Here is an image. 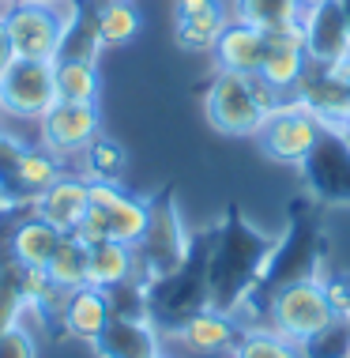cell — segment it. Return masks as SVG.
<instances>
[{
  "label": "cell",
  "instance_id": "12",
  "mask_svg": "<svg viewBox=\"0 0 350 358\" xmlns=\"http://www.w3.org/2000/svg\"><path fill=\"white\" fill-rule=\"evenodd\" d=\"M38 124H42V148H50L57 159L83 155V148L102 129L99 102H57Z\"/></svg>",
  "mask_w": 350,
  "mask_h": 358
},
{
  "label": "cell",
  "instance_id": "36",
  "mask_svg": "<svg viewBox=\"0 0 350 358\" xmlns=\"http://www.w3.org/2000/svg\"><path fill=\"white\" fill-rule=\"evenodd\" d=\"M0 358H38V343L27 324H15L0 336Z\"/></svg>",
  "mask_w": 350,
  "mask_h": 358
},
{
  "label": "cell",
  "instance_id": "35",
  "mask_svg": "<svg viewBox=\"0 0 350 358\" xmlns=\"http://www.w3.org/2000/svg\"><path fill=\"white\" fill-rule=\"evenodd\" d=\"M27 302H23V290H19V264L12 257H0V336L8 328L23 324Z\"/></svg>",
  "mask_w": 350,
  "mask_h": 358
},
{
  "label": "cell",
  "instance_id": "9",
  "mask_svg": "<svg viewBox=\"0 0 350 358\" xmlns=\"http://www.w3.org/2000/svg\"><path fill=\"white\" fill-rule=\"evenodd\" d=\"M53 106H57L53 61H19V57H12V64L0 76V113L42 121Z\"/></svg>",
  "mask_w": 350,
  "mask_h": 358
},
{
  "label": "cell",
  "instance_id": "26",
  "mask_svg": "<svg viewBox=\"0 0 350 358\" xmlns=\"http://www.w3.org/2000/svg\"><path fill=\"white\" fill-rule=\"evenodd\" d=\"M147 215H151V200L132 196V192H121L110 208H105V219H110V238L124 241V245H136L147 230Z\"/></svg>",
  "mask_w": 350,
  "mask_h": 358
},
{
  "label": "cell",
  "instance_id": "33",
  "mask_svg": "<svg viewBox=\"0 0 350 358\" xmlns=\"http://www.w3.org/2000/svg\"><path fill=\"white\" fill-rule=\"evenodd\" d=\"M301 358H350V317H332L301 343Z\"/></svg>",
  "mask_w": 350,
  "mask_h": 358
},
{
  "label": "cell",
  "instance_id": "39",
  "mask_svg": "<svg viewBox=\"0 0 350 358\" xmlns=\"http://www.w3.org/2000/svg\"><path fill=\"white\" fill-rule=\"evenodd\" d=\"M12 64V42H8V31H4V15H0V76Z\"/></svg>",
  "mask_w": 350,
  "mask_h": 358
},
{
  "label": "cell",
  "instance_id": "29",
  "mask_svg": "<svg viewBox=\"0 0 350 358\" xmlns=\"http://www.w3.org/2000/svg\"><path fill=\"white\" fill-rule=\"evenodd\" d=\"M61 162L64 159H57L50 148H27L23 151V162H19V181H23V192H27V200H31V204L38 200V192H45L64 173Z\"/></svg>",
  "mask_w": 350,
  "mask_h": 358
},
{
  "label": "cell",
  "instance_id": "23",
  "mask_svg": "<svg viewBox=\"0 0 350 358\" xmlns=\"http://www.w3.org/2000/svg\"><path fill=\"white\" fill-rule=\"evenodd\" d=\"M57 69V102H99L102 80L94 61H53Z\"/></svg>",
  "mask_w": 350,
  "mask_h": 358
},
{
  "label": "cell",
  "instance_id": "15",
  "mask_svg": "<svg viewBox=\"0 0 350 358\" xmlns=\"http://www.w3.org/2000/svg\"><path fill=\"white\" fill-rule=\"evenodd\" d=\"M94 355L99 358H159L162 340L159 324L147 317H110V324L94 336Z\"/></svg>",
  "mask_w": 350,
  "mask_h": 358
},
{
  "label": "cell",
  "instance_id": "19",
  "mask_svg": "<svg viewBox=\"0 0 350 358\" xmlns=\"http://www.w3.org/2000/svg\"><path fill=\"white\" fill-rule=\"evenodd\" d=\"M211 53H215V61H219V72L256 76L260 64H264V53H268V34L252 23L230 19Z\"/></svg>",
  "mask_w": 350,
  "mask_h": 358
},
{
  "label": "cell",
  "instance_id": "4",
  "mask_svg": "<svg viewBox=\"0 0 350 358\" xmlns=\"http://www.w3.org/2000/svg\"><path fill=\"white\" fill-rule=\"evenodd\" d=\"M189 241L192 238H189V230H184V222H181L177 196H173V189H162L159 196H151L147 230H143V238L132 245L136 279L147 287V283H154V279L177 272L184 253H189Z\"/></svg>",
  "mask_w": 350,
  "mask_h": 358
},
{
  "label": "cell",
  "instance_id": "45",
  "mask_svg": "<svg viewBox=\"0 0 350 358\" xmlns=\"http://www.w3.org/2000/svg\"><path fill=\"white\" fill-rule=\"evenodd\" d=\"M0 4H4V8H8V4H12V0H0Z\"/></svg>",
  "mask_w": 350,
  "mask_h": 358
},
{
  "label": "cell",
  "instance_id": "14",
  "mask_svg": "<svg viewBox=\"0 0 350 358\" xmlns=\"http://www.w3.org/2000/svg\"><path fill=\"white\" fill-rule=\"evenodd\" d=\"M294 94H298L301 106H309V110L328 124H343L347 113H350V87H347L343 64L332 69V64H313L309 61V69H305V76H301Z\"/></svg>",
  "mask_w": 350,
  "mask_h": 358
},
{
  "label": "cell",
  "instance_id": "13",
  "mask_svg": "<svg viewBox=\"0 0 350 358\" xmlns=\"http://www.w3.org/2000/svg\"><path fill=\"white\" fill-rule=\"evenodd\" d=\"M268 53L264 64H260V80H268L279 94L298 91L301 76L309 69V57H305V38H301V23H279L268 27Z\"/></svg>",
  "mask_w": 350,
  "mask_h": 358
},
{
  "label": "cell",
  "instance_id": "18",
  "mask_svg": "<svg viewBox=\"0 0 350 358\" xmlns=\"http://www.w3.org/2000/svg\"><path fill=\"white\" fill-rule=\"evenodd\" d=\"M91 208V181L75 178V173H61L45 192H38L34 200V215H42L45 222H53L61 234H72L80 227V219Z\"/></svg>",
  "mask_w": 350,
  "mask_h": 358
},
{
  "label": "cell",
  "instance_id": "24",
  "mask_svg": "<svg viewBox=\"0 0 350 358\" xmlns=\"http://www.w3.org/2000/svg\"><path fill=\"white\" fill-rule=\"evenodd\" d=\"M226 8H215V12L203 15H189V19H173V38L184 53H211L219 42V34L226 31Z\"/></svg>",
  "mask_w": 350,
  "mask_h": 358
},
{
  "label": "cell",
  "instance_id": "22",
  "mask_svg": "<svg viewBox=\"0 0 350 358\" xmlns=\"http://www.w3.org/2000/svg\"><path fill=\"white\" fill-rule=\"evenodd\" d=\"M19 290H23V302L31 313L45 317V321H50V317H61L68 290L50 275V268H23L19 264Z\"/></svg>",
  "mask_w": 350,
  "mask_h": 358
},
{
  "label": "cell",
  "instance_id": "40",
  "mask_svg": "<svg viewBox=\"0 0 350 358\" xmlns=\"http://www.w3.org/2000/svg\"><path fill=\"white\" fill-rule=\"evenodd\" d=\"M301 8H316V4H324V0H298Z\"/></svg>",
  "mask_w": 350,
  "mask_h": 358
},
{
  "label": "cell",
  "instance_id": "25",
  "mask_svg": "<svg viewBox=\"0 0 350 358\" xmlns=\"http://www.w3.org/2000/svg\"><path fill=\"white\" fill-rule=\"evenodd\" d=\"M99 50H105L102 38H99V23H94V15H87L83 8L75 4V12L68 15V23H64L57 61H99Z\"/></svg>",
  "mask_w": 350,
  "mask_h": 358
},
{
  "label": "cell",
  "instance_id": "44",
  "mask_svg": "<svg viewBox=\"0 0 350 358\" xmlns=\"http://www.w3.org/2000/svg\"><path fill=\"white\" fill-rule=\"evenodd\" d=\"M34 4H53V0H34Z\"/></svg>",
  "mask_w": 350,
  "mask_h": 358
},
{
  "label": "cell",
  "instance_id": "37",
  "mask_svg": "<svg viewBox=\"0 0 350 358\" xmlns=\"http://www.w3.org/2000/svg\"><path fill=\"white\" fill-rule=\"evenodd\" d=\"M320 287H324V298L332 306V313L350 317V275H328V279H320Z\"/></svg>",
  "mask_w": 350,
  "mask_h": 358
},
{
  "label": "cell",
  "instance_id": "41",
  "mask_svg": "<svg viewBox=\"0 0 350 358\" xmlns=\"http://www.w3.org/2000/svg\"><path fill=\"white\" fill-rule=\"evenodd\" d=\"M343 4V15H347V23H350V0H339Z\"/></svg>",
  "mask_w": 350,
  "mask_h": 358
},
{
  "label": "cell",
  "instance_id": "28",
  "mask_svg": "<svg viewBox=\"0 0 350 358\" xmlns=\"http://www.w3.org/2000/svg\"><path fill=\"white\" fill-rule=\"evenodd\" d=\"M301 12L305 8L298 0H233V19L252 23L260 31L279 27V23H301Z\"/></svg>",
  "mask_w": 350,
  "mask_h": 358
},
{
  "label": "cell",
  "instance_id": "32",
  "mask_svg": "<svg viewBox=\"0 0 350 358\" xmlns=\"http://www.w3.org/2000/svg\"><path fill=\"white\" fill-rule=\"evenodd\" d=\"M23 143L8 132H0V200L4 208H34L23 192V181H19V162H23Z\"/></svg>",
  "mask_w": 350,
  "mask_h": 358
},
{
  "label": "cell",
  "instance_id": "27",
  "mask_svg": "<svg viewBox=\"0 0 350 358\" xmlns=\"http://www.w3.org/2000/svg\"><path fill=\"white\" fill-rule=\"evenodd\" d=\"M94 23H99V38L102 45H124L140 34V12H136L132 0H105V4L94 12Z\"/></svg>",
  "mask_w": 350,
  "mask_h": 358
},
{
  "label": "cell",
  "instance_id": "5",
  "mask_svg": "<svg viewBox=\"0 0 350 358\" xmlns=\"http://www.w3.org/2000/svg\"><path fill=\"white\" fill-rule=\"evenodd\" d=\"M72 12L75 0H53V4L12 0L4 8V31L12 42V57H19V61H57L64 23Z\"/></svg>",
  "mask_w": 350,
  "mask_h": 358
},
{
  "label": "cell",
  "instance_id": "2",
  "mask_svg": "<svg viewBox=\"0 0 350 358\" xmlns=\"http://www.w3.org/2000/svg\"><path fill=\"white\" fill-rule=\"evenodd\" d=\"M320 260H324V230H320V219L305 200H294V204H290L286 234L275 241V249H271V257H268V268H264V279H260V287L252 290L245 302H260V309H264V317H268L271 294L290 287V283L316 279Z\"/></svg>",
  "mask_w": 350,
  "mask_h": 358
},
{
  "label": "cell",
  "instance_id": "21",
  "mask_svg": "<svg viewBox=\"0 0 350 358\" xmlns=\"http://www.w3.org/2000/svg\"><path fill=\"white\" fill-rule=\"evenodd\" d=\"M87 249H91V260H87V283L110 290L117 283H124V279H136L132 245L105 238V241H99V245H87Z\"/></svg>",
  "mask_w": 350,
  "mask_h": 358
},
{
  "label": "cell",
  "instance_id": "31",
  "mask_svg": "<svg viewBox=\"0 0 350 358\" xmlns=\"http://www.w3.org/2000/svg\"><path fill=\"white\" fill-rule=\"evenodd\" d=\"M124 162H129V159H124V148L117 140L102 136V132L83 148V173H87V181H121Z\"/></svg>",
  "mask_w": 350,
  "mask_h": 358
},
{
  "label": "cell",
  "instance_id": "20",
  "mask_svg": "<svg viewBox=\"0 0 350 358\" xmlns=\"http://www.w3.org/2000/svg\"><path fill=\"white\" fill-rule=\"evenodd\" d=\"M110 317H113L110 294L94 283H83V287H75L64 294V306H61V317H57V321H61V328L68 336L94 343V336L110 324Z\"/></svg>",
  "mask_w": 350,
  "mask_h": 358
},
{
  "label": "cell",
  "instance_id": "6",
  "mask_svg": "<svg viewBox=\"0 0 350 358\" xmlns=\"http://www.w3.org/2000/svg\"><path fill=\"white\" fill-rule=\"evenodd\" d=\"M332 317L335 313L324 298L320 279H305V283H290L283 290H275V294H271V306H268V328L279 332L283 340L298 343V347L305 343L309 336H316Z\"/></svg>",
  "mask_w": 350,
  "mask_h": 358
},
{
  "label": "cell",
  "instance_id": "10",
  "mask_svg": "<svg viewBox=\"0 0 350 358\" xmlns=\"http://www.w3.org/2000/svg\"><path fill=\"white\" fill-rule=\"evenodd\" d=\"M309 189L328 204H350V140L339 124H328L301 162Z\"/></svg>",
  "mask_w": 350,
  "mask_h": 358
},
{
  "label": "cell",
  "instance_id": "16",
  "mask_svg": "<svg viewBox=\"0 0 350 358\" xmlns=\"http://www.w3.org/2000/svg\"><path fill=\"white\" fill-rule=\"evenodd\" d=\"M173 336H177L192 355H226V351L233 355V347L241 343L245 328L238 324L233 313H222V309L203 306L200 313H192Z\"/></svg>",
  "mask_w": 350,
  "mask_h": 358
},
{
  "label": "cell",
  "instance_id": "43",
  "mask_svg": "<svg viewBox=\"0 0 350 358\" xmlns=\"http://www.w3.org/2000/svg\"><path fill=\"white\" fill-rule=\"evenodd\" d=\"M343 76H347V87H350V61L343 64Z\"/></svg>",
  "mask_w": 350,
  "mask_h": 358
},
{
  "label": "cell",
  "instance_id": "42",
  "mask_svg": "<svg viewBox=\"0 0 350 358\" xmlns=\"http://www.w3.org/2000/svg\"><path fill=\"white\" fill-rule=\"evenodd\" d=\"M339 129H343V132H347V140H350V113H347V121L339 124Z\"/></svg>",
  "mask_w": 350,
  "mask_h": 358
},
{
  "label": "cell",
  "instance_id": "38",
  "mask_svg": "<svg viewBox=\"0 0 350 358\" xmlns=\"http://www.w3.org/2000/svg\"><path fill=\"white\" fill-rule=\"evenodd\" d=\"M222 8V0H173V19H189V15H203Z\"/></svg>",
  "mask_w": 350,
  "mask_h": 358
},
{
  "label": "cell",
  "instance_id": "7",
  "mask_svg": "<svg viewBox=\"0 0 350 358\" xmlns=\"http://www.w3.org/2000/svg\"><path fill=\"white\" fill-rule=\"evenodd\" d=\"M207 121L226 136H256L268 117V106L256 99L252 76L219 72L207 87Z\"/></svg>",
  "mask_w": 350,
  "mask_h": 358
},
{
  "label": "cell",
  "instance_id": "17",
  "mask_svg": "<svg viewBox=\"0 0 350 358\" xmlns=\"http://www.w3.org/2000/svg\"><path fill=\"white\" fill-rule=\"evenodd\" d=\"M61 230L53 222H45L42 215H34V208H19V215L8 227V253H12L15 264L23 268H45L61 245Z\"/></svg>",
  "mask_w": 350,
  "mask_h": 358
},
{
  "label": "cell",
  "instance_id": "11",
  "mask_svg": "<svg viewBox=\"0 0 350 358\" xmlns=\"http://www.w3.org/2000/svg\"><path fill=\"white\" fill-rule=\"evenodd\" d=\"M301 38H305V57L313 64H339L350 61V23L339 0H324L316 8L301 12Z\"/></svg>",
  "mask_w": 350,
  "mask_h": 358
},
{
  "label": "cell",
  "instance_id": "8",
  "mask_svg": "<svg viewBox=\"0 0 350 358\" xmlns=\"http://www.w3.org/2000/svg\"><path fill=\"white\" fill-rule=\"evenodd\" d=\"M324 129H328V121H320L309 106H301L294 99V102H279L275 110L268 113L264 124H260V132H256V140L275 162L301 166Z\"/></svg>",
  "mask_w": 350,
  "mask_h": 358
},
{
  "label": "cell",
  "instance_id": "1",
  "mask_svg": "<svg viewBox=\"0 0 350 358\" xmlns=\"http://www.w3.org/2000/svg\"><path fill=\"white\" fill-rule=\"evenodd\" d=\"M275 249L264 230H256L241 215L238 204L226 208V215L211 230V257H207V306L222 313H238L252 290L260 287L268 268V257Z\"/></svg>",
  "mask_w": 350,
  "mask_h": 358
},
{
  "label": "cell",
  "instance_id": "34",
  "mask_svg": "<svg viewBox=\"0 0 350 358\" xmlns=\"http://www.w3.org/2000/svg\"><path fill=\"white\" fill-rule=\"evenodd\" d=\"M233 358H301V347L283 340L271 328H249L241 343L233 347Z\"/></svg>",
  "mask_w": 350,
  "mask_h": 358
},
{
  "label": "cell",
  "instance_id": "3",
  "mask_svg": "<svg viewBox=\"0 0 350 358\" xmlns=\"http://www.w3.org/2000/svg\"><path fill=\"white\" fill-rule=\"evenodd\" d=\"M207 257H211V230H203L200 238L189 241V253H184L177 272L147 283V309L159 328L177 332L192 313H200L207 306Z\"/></svg>",
  "mask_w": 350,
  "mask_h": 358
},
{
  "label": "cell",
  "instance_id": "46",
  "mask_svg": "<svg viewBox=\"0 0 350 358\" xmlns=\"http://www.w3.org/2000/svg\"><path fill=\"white\" fill-rule=\"evenodd\" d=\"M0 211H4V200H0Z\"/></svg>",
  "mask_w": 350,
  "mask_h": 358
},
{
  "label": "cell",
  "instance_id": "30",
  "mask_svg": "<svg viewBox=\"0 0 350 358\" xmlns=\"http://www.w3.org/2000/svg\"><path fill=\"white\" fill-rule=\"evenodd\" d=\"M87 260H91V249H87L75 234H64L61 245H57V253H53V260L45 268H50V275L64 290H75V287L87 283Z\"/></svg>",
  "mask_w": 350,
  "mask_h": 358
}]
</instances>
